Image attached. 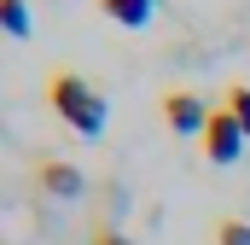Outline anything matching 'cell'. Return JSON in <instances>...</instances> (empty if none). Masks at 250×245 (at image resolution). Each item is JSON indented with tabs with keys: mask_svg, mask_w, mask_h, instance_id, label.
I'll return each mask as SVG.
<instances>
[{
	"mask_svg": "<svg viewBox=\"0 0 250 245\" xmlns=\"http://www.w3.org/2000/svg\"><path fill=\"white\" fill-rule=\"evenodd\" d=\"M245 146L250 140H245V128L233 122V111L215 105V111H209V128H204V158H209V164H233Z\"/></svg>",
	"mask_w": 250,
	"mask_h": 245,
	"instance_id": "2",
	"label": "cell"
},
{
	"mask_svg": "<svg viewBox=\"0 0 250 245\" xmlns=\"http://www.w3.org/2000/svg\"><path fill=\"white\" fill-rule=\"evenodd\" d=\"M111 24H123V29H146L151 24V12H157V0H93Z\"/></svg>",
	"mask_w": 250,
	"mask_h": 245,
	"instance_id": "5",
	"label": "cell"
},
{
	"mask_svg": "<svg viewBox=\"0 0 250 245\" xmlns=\"http://www.w3.org/2000/svg\"><path fill=\"white\" fill-rule=\"evenodd\" d=\"M163 122L175 128V134H198L204 140V128H209V105L187 94V88H175V94H163Z\"/></svg>",
	"mask_w": 250,
	"mask_h": 245,
	"instance_id": "3",
	"label": "cell"
},
{
	"mask_svg": "<svg viewBox=\"0 0 250 245\" xmlns=\"http://www.w3.org/2000/svg\"><path fill=\"white\" fill-rule=\"evenodd\" d=\"M87 245H134V240H128V234L117 228V222H99V228H93V240H87Z\"/></svg>",
	"mask_w": 250,
	"mask_h": 245,
	"instance_id": "9",
	"label": "cell"
},
{
	"mask_svg": "<svg viewBox=\"0 0 250 245\" xmlns=\"http://www.w3.org/2000/svg\"><path fill=\"white\" fill-rule=\"evenodd\" d=\"M209 245H250V222H245V216H221Z\"/></svg>",
	"mask_w": 250,
	"mask_h": 245,
	"instance_id": "8",
	"label": "cell"
},
{
	"mask_svg": "<svg viewBox=\"0 0 250 245\" xmlns=\"http://www.w3.org/2000/svg\"><path fill=\"white\" fill-rule=\"evenodd\" d=\"M47 111L64 122V128H76L82 140H99L105 134V122H111V105H105V94L82 76V70H47Z\"/></svg>",
	"mask_w": 250,
	"mask_h": 245,
	"instance_id": "1",
	"label": "cell"
},
{
	"mask_svg": "<svg viewBox=\"0 0 250 245\" xmlns=\"http://www.w3.org/2000/svg\"><path fill=\"white\" fill-rule=\"evenodd\" d=\"M0 24H6L12 41H29V6L23 0H0Z\"/></svg>",
	"mask_w": 250,
	"mask_h": 245,
	"instance_id": "7",
	"label": "cell"
},
{
	"mask_svg": "<svg viewBox=\"0 0 250 245\" xmlns=\"http://www.w3.org/2000/svg\"><path fill=\"white\" fill-rule=\"evenodd\" d=\"M35 187L53 193V198H82V193H87V175H82L76 164H64V158H41V164H35Z\"/></svg>",
	"mask_w": 250,
	"mask_h": 245,
	"instance_id": "4",
	"label": "cell"
},
{
	"mask_svg": "<svg viewBox=\"0 0 250 245\" xmlns=\"http://www.w3.org/2000/svg\"><path fill=\"white\" fill-rule=\"evenodd\" d=\"M221 105L233 111V122L245 128V140H250V88H245V82H227V94H221Z\"/></svg>",
	"mask_w": 250,
	"mask_h": 245,
	"instance_id": "6",
	"label": "cell"
}]
</instances>
